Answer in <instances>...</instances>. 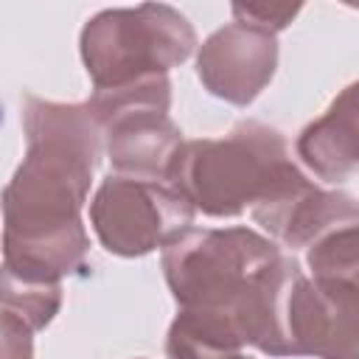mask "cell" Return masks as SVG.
Here are the masks:
<instances>
[{"mask_svg": "<svg viewBox=\"0 0 359 359\" xmlns=\"http://www.w3.org/2000/svg\"><path fill=\"white\" fill-rule=\"evenodd\" d=\"M25 157L3 188V266L14 275L62 283L87 264L81 208L104 140L84 104L25 95Z\"/></svg>", "mask_w": 359, "mask_h": 359, "instance_id": "obj_1", "label": "cell"}, {"mask_svg": "<svg viewBox=\"0 0 359 359\" xmlns=\"http://www.w3.org/2000/svg\"><path fill=\"white\" fill-rule=\"evenodd\" d=\"M300 264L252 227H185L163 244V275L191 328L286 356L283 303Z\"/></svg>", "mask_w": 359, "mask_h": 359, "instance_id": "obj_2", "label": "cell"}, {"mask_svg": "<svg viewBox=\"0 0 359 359\" xmlns=\"http://www.w3.org/2000/svg\"><path fill=\"white\" fill-rule=\"evenodd\" d=\"M303 177L283 135L261 121H241L224 137L185 140L168 185L213 219H233Z\"/></svg>", "mask_w": 359, "mask_h": 359, "instance_id": "obj_3", "label": "cell"}, {"mask_svg": "<svg viewBox=\"0 0 359 359\" xmlns=\"http://www.w3.org/2000/svg\"><path fill=\"white\" fill-rule=\"evenodd\" d=\"M196 48V31L182 11L165 3L104 8L90 17L79 36L81 62L95 93L168 76Z\"/></svg>", "mask_w": 359, "mask_h": 359, "instance_id": "obj_4", "label": "cell"}, {"mask_svg": "<svg viewBox=\"0 0 359 359\" xmlns=\"http://www.w3.org/2000/svg\"><path fill=\"white\" fill-rule=\"evenodd\" d=\"M104 140V151L121 177L168 182L182 149V132L168 118L171 81L151 76L129 87L93 93L87 101Z\"/></svg>", "mask_w": 359, "mask_h": 359, "instance_id": "obj_5", "label": "cell"}, {"mask_svg": "<svg viewBox=\"0 0 359 359\" xmlns=\"http://www.w3.org/2000/svg\"><path fill=\"white\" fill-rule=\"evenodd\" d=\"M196 210L168 182L109 174L93 202L90 224L112 255L140 258L194 224Z\"/></svg>", "mask_w": 359, "mask_h": 359, "instance_id": "obj_6", "label": "cell"}, {"mask_svg": "<svg viewBox=\"0 0 359 359\" xmlns=\"http://www.w3.org/2000/svg\"><path fill=\"white\" fill-rule=\"evenodd\" d=\"M356 317V280H314L300 272L292 280L283 303L286 356L359 359Z\"/></svg>", "mask_w": 359, "mask_h": 359, "instance_id": "obj_7", "label": "cell"}, {"mask_svg": "<svg viewBox=\"0 0 359 359\" xmlns=\"http://www.w3.org/2000/svg\"><path fill=\"white\" fill-rule=\"evenodd\" d=\"M278 67V39L247 22H230L213 31L196 53L202 87L236 107L252 104L272 81Z\"/></svg>", "mask_w": 359, "mask_h": 359, "instance_id": "obj_8", "label": "cell"}, {"mask_svg": "<svg viewBox=\"0 0 359 359\" xmlns=\"http://www.w3.org/2000/svg\"><path fill=\"white\" fill-rule=\"evenodd\" d=\"M250 210L272 238L292 250H306L334 227L359 224V208L351 194L325 191L306 174Z\"/></svg>", "mask_w": 359, "mask_h": 359, "instance_id": "obj_9", "label": "cell"}, {"mask_svg": "<svg viewBox=\"0 0 359 359\" xmlns=\"http://www.w3.org/2000/svg\"><path fill=\"white\" fill-rule=\"evenodd\" d=\"M297 157L323 180L345 182L353 177L359 163V107L356 84H348L323 118L309 123L297 135Z\"/></svg>", "mask_w": 359, "mask_h": 359, "instance_id": "obj_10", "label": "cell"}, {"mask_svg": "<svg viewBox=\"0 0 359 359\" xmlns=\"http://www.w3.org/2000/svg\"><path fill=\"white\" fill-rule=\"evenodd\" d=\"M0 309L17 314L31 331H42L62 309V283L31 280L0 264Z\"/></svg>", "mask_w": 359, "mask_h": 359, "instance_id": "obj_11", "label": "cell"}, {"mask_svg": "<svg viewBox=\"0 0 359 359\" xmlns=\"http://www.w3.org/2000/svg\"><path fill=\"white\" fill-rule=\"evenodd\" d=\"M306 264L314 280H356L359 241L356 224L334 227L306 247Z\"/></svg>", "mask_w": 359, "mask_h": 359, "instance_id": "obj_12", "label": "cell"}, {"mask_svg": "<svg viewBox=\"0 0 359 359\" xmlns=\"http://www.w3.org/2000/svg\"><path fill=\"white\" fill-rule=\"evenodd\" d=\"M165 353H168V359H252L241 348L224 345V342L191 328L182 317H174V323L168 328Z\"/></svg>", "mask_w": 359, "mask_h": 359, "instance_id": "obj_13", "label": "cell"}, {"mask_svg": "<svg viewBox=\"0 0 359 359\" xmlns=\"http://www.w3.org/2000/svg\"><path fill=\"white\" fill-rule=\"evenodd\" d=\"M300 11V6H269V3H233V17L236 22H247L255 25L261 31L278 34L283 31L294 14Z\"/></svg>", "mask_w": 359, "mask_h": 359, "instance_id": "obj_14", "label": "cell"}, {"mask_svg": "<svg viewBox=\"0 0 359 359\" xmlns=\"http://www.w3.org/2000/svg\"><path fill=\"white\" fill-rule=\"evenodd\" d=\"M0 359H34V331L11 311L0 309Z\"/></svg>", "mask_w": 359, "mask_h": 359, "instance_id": "obj_15", "label": "cell"}]
</instances>
